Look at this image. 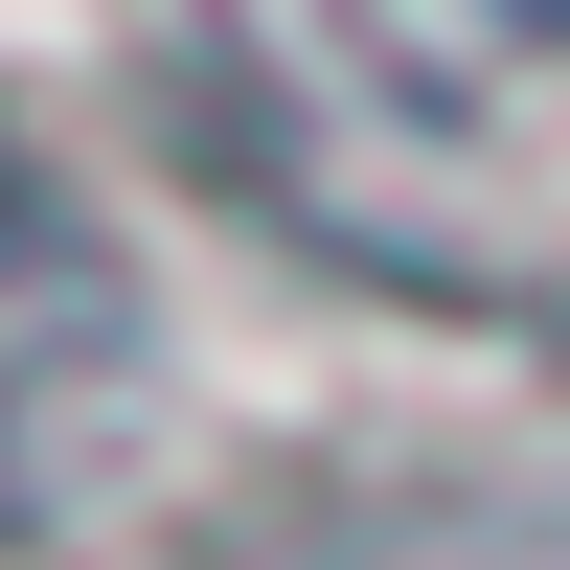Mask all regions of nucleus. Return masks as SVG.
Wrapping results in <instances>:
<instances>
[{
	"mask_svg": "<svg viewBox=\"0 0 570 570\" xmlns=\"http://www.w3.org/2000/svg\"><path fill=\"white\" fill-rule=\"evenodd\" d=\"M502 23H570V0H502Z\"/></svg>",
	"mask_w": 570,
	"mask_h": 570,
	"instance_id": "f03ea898",
	"label": "nucleus"
},
{
	"mask_svg": "<svg viewBox=\"0 0 570 570\" xmlns=\"http://www.w3.org/2000/svg\"><path fill=\"white\" fill-rule=\"evenodd\" d=\"M115 365H137V297H115V252H91V228L46 206L23 160H0V525H23V502L91 456Z\"/></svg>",
	"mask_w": 570,
	"mask_h": 570,
	"instance_id": "f257e3e1",
	"label": "nucleus"
}]
</instances>
